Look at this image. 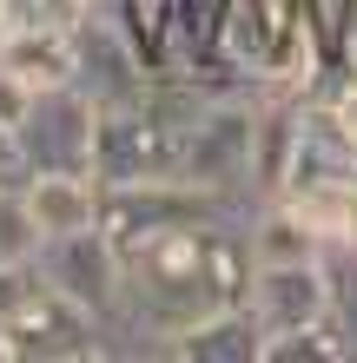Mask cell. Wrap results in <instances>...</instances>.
<instances>
[{"mask_svg":"<svg viewBox=\"0 0 357 363\" xmlns=\"http://www.w3.org/2000/svg\"><path fill=\"white\" fill-rule=\"evenodd\" d=\"M99 357H113L106 324L67 291H53L47 277H33L27 297L0 317V363H99Z\"/></svg>","mask_w":357,"mask_h":363,"instance_id":"cell-3","label":"cell"},{"mask_svg":"<svg viewBox=\"0 0 357 363\" xmlns=\"http://www.w3.org/2000/svg\"><path fill=\"white\" fill-rule=\"evenodd\" d=\"M33 264H0V317H7L13 304H20V297H27V284H33Z\"/></svg>","mask_w":357,"mask_h":363,"instance_id":"cell-16","label":"cell"},{"mask_svg":"<svg viewBox=\"0 0 357 363\" xmlns=\"http://www.w3.org/2000/svg\"><path fill=\"white\" fill-rule=\"evenodd\" d=\"M40 251V225L20 191H0V264H33Z\"/></svg>","mask_w":357,"mask_h":363,"instance_id":"cell-13","label":"cell"},{"mask_svg":"<svg viewBox=\"0 0 357 363\" xmlns=\"http://www.w3.org/2000/svg\"><path fill=\"white\" fill-rule=\"evenodd\" d=\"M33 165H27V145H20V125L0 119V191H27Z\"/></svg>","mask_w":357,"mask_h":363,"instance_id":"cell-14","label":"cell"},{"mask_svg":"<svg viewBox=\"0 0 357 363\" xmlns=\"http://www.w3.org/2000/svg\"><path fill=\"white\" fill-rule=\"evenodd\" d=\"M0 67L20 73L27 86H67L79 53H73V33L67 27H0Z\"/></svg>","mask_w":357,"mask_h":363,"instance_id":"cell-11","label":"cell"},{"mask_svg":"<svg viewBox=\"0 0 357 363\" xmlns=\"http://www.w3.org/2000/svg\"><path fill=\"white\" fill-rule=\"evenodd\" d=\"M251 165H258V93H205L192 133H185L179 179L199 191H219V199L258 205Z\"/></svg>","mask_w":357,"mask_h":363,"instance_id":"cell-2","label":"cell"},{"mask_svg":"<svg viewBox=\"0 0 357 363\" xmlns=\"http://www.w3.org/2000/svg\"><path fill=\"white\" fill-rule=\"evenodd\" d=\"M20 145H27L33 172H93L99 145V99L67 79V86H40L20 113Z\"/></svg>","mask_w":357,"mask_h":363,"instance_id":"cell-5","label":"cell"},{"mask_svg":"<svg viewBox=\"0 0 357 363\" xmlns=\"http://www.w3.org/2000/svg\"><path fill=\"white\" fill-rule=\"evenodd\" d=\"M245 304H251V317L265 324V337L298 330V324H324V317H331V304H338V297H331V264H324V258L251 264Z\"/></svg>","mask_w":357,"mask_h":363,"instance_id":"cell-7","label":"cell"},{"mask_svg":"<svg viewBox=\"0 0 357 363\" xmlns=\"http://www.w3.org/2000/svg\"><path fill=\"white\" fill-rule=\"evenodd\" d=\"M351 337L338 330V317H324V324H298V330H278L265 337V357L258 363H351Z\"/></svg>","mask_w":357,"mask_h":363,"instance_id":"cell-12","label":"cell"},{"mask_svg":"<svg viewBox=\"0 0 357 363\" xmlns=\"http://www.w3.org/2000/svg\"><path fill=\"white\" fill-rule=\"evenodd\" d=\"M20 199H27L40 238H60V231L99 225V179H93V172H33Z\"/></svg>","mask_w":357,"mask_h":363,"instance_id":"cell-10","label":"cell"},{"mask_svg":"<svg viewBox=\"0 0 357 363\" xmlns=\"http://www.w3.org/2000/svg\"><path fill=\"white\" fill-rule=\"evenodd\" d=\"M119 258H126V311L106 330L113 357H165V344L185 324L238 304L251 284L245 218L165 225V231H145V238H126Z\"/></svg>","mask_w":357,"mask_h":363,"instance_id":"cell-1","label":"cell"},{"mask_svg":"<svg viewBox=\"0 0 357 363\" xmlns=\"http://www.w3.org/2000/svg\"><path fill=\"white\" fill-rule=\"evenodd\" d=\"M165 357H172V363H258L265 357V324L251 317V304L238 297V304L205 311L199 324H185L172 344H165Z\"/></svg>","mask_w":357,"mask_h":363,"instance_id":"cell-8","label":"cell"},{"mask_svg":"<svg viewBox=\"0 0 357 363\" xmlns=\"http://www.w3.org/2000/svg\"><path fill=\"white\" fill-rule=\"evenodd\" d=\"M33 271L53 291H67L73 304H87L106 330L119 324V311H126V258H119L106 225H79V231H60V238H40Z\"/></svg>","mask_w":357,"mask_h":363,"instance_id":"cell-4","label":"cell"},{"mask_svg":"<svg viewBox=\"0 0 357 363\" xmlns=\"http://www.w3.org/2000/svg\"><path fill=\"white\" fill-rule=\"evenodd\" d=\"M27 99H33V86H27L20 73H7V67H0V119H7V125H20Z\"/></svg>","mask_w":357,"mask_h":363,"instance_id":"cell-15","label":"cell"},{"mask_svg":"<svg viewBox=\"0 0 357 363\" xmlns=\"http://www.w3.org/2000/svg\"><path fill=\"white\" fill-rule=\"evenodd\" d=\"M73 53H79V67H73V79L87 86L99 106H133V99H145L153 93V60L139 53V40L119 27V13L113 7H99L93 0V13L73 27Z\"/></svg>","mask_w":357,"mask_h":363,"instance_id":"cell-6","label":"cell"},{"mask_svg":"<svg viewBox=\"0 0 357 363\" xmlns=\"http://www.w3.org/2000/svg\"><path fill=\"white\" fill-rule=\"evenodd\" d=\"M245 251H251V264L324 258V231L311 225L291 199H258V205L245 211Z\"/></svg>","mask_w":357,"mask_h":363,"instance_id":"cell-9","label":"cell"}]
</instances>
